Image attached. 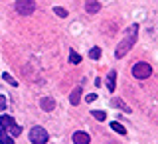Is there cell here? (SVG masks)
<instances>
[{
  "label": "cell",
  "mask_w": 158,
  "mask_h": 144,
  "mask_svg": "<svg viewBox=\"0 0 158 144\" xmlns=\"http://www.w3.org/2000/svg\"><path fill=\"white\" fill-rule=\"evenodd\" d=\"M136 36H138V24H132L131 28L127 30V36L121 39V43L117 46L115 49V57H125L128 51L132 49V46H135V42H136Z\"/></svg>",
  "instance_id": "6da1fadb"
},
{
  "label": "cell",
  "mask_w": 158,
  "mask_h": 144,
  "mask_svg": "<svg viewBox=\"0 0 158 144\" xmlns=\"http://www.w3.org/2000/svg\"><path fill=\"white\" fill-rule=\"evenodd\" d=\"M48 138H49V134L44 126H34L30 130V142L32 144H46Z\"/></svg>",
  "instance_id": "7a4b0ae2"
},
{
  "label": "cell",
  "mask_w": 158,
  "mask_h": 144,
  "mask_svg": "<svg viewBox=\"0 0 158 144\" xmlns=\"http://www.w3.org/2000/svg\"><path fill=\"white\" fill-rule=\"evenodd\" d=\"M34 10H36L34 0H16V12L20 16H32Z\"/></svg>",
  "instance_id": "3957f363"
},
{
  "label": "cell",
  "mask_w": 158,
  "mask_h": 144,
  "mask_svg": "<svg viewBox=\"0 0 158 144\" xmlns=\"http://www.w3.org/2000/svg\"><path fill=\"white\" fill-rule=\"evenodd\" d=\"M132 75L136 79H148L152 75V67L148 65V63H144V61H138V63L132 65Z\"/></svg>",
  "instance_id": "277c9868"
},
{
  "label": "cell",
  "mask_w": 158,
  "mask_h": 144,
  "mask_svg": "<svg viewBox=\"0 0 158 144\" xmlns=\"http://www.w3.org/2000/svg\"><path fill=\"white\" fill-rule=\"evenodd\" d=\"M73 142H75V144H89V142H91V136H89L87 132H81V130H79V132L73 134Z\"/></svg>",
  "instance_id": "5b68a950"
},
{
  "label": "cell",
  "mask_w": 158,
  "mask_h": 144,
  "mask_svg": "<svg viewBox=\"0 0 158 144\" xmlns=\"http://www.w3.org/2000/svg\"><path fill=\"white\" fill-rule=\"evenodd\" d=\"M115 81H117V71H113V69H111L109 75H107V89L111 93H115V89H117V83Z\"/></svg>",
  "instance_id": "8992f818"
},
{
  "label": "cell",
  "mask_w": 158,
  "mask_h": 144,
  "mask_svg": "<svg viewBox=\"0 0 158 144\" xmlns=\"http://www.w3.org/2000/svg\"><path fill=\"white\" fill-rule=\"evenodd\" d=\"M12 126H16V121H14L12 117H8V115H2L0 117V128H12Z\"/></svg>",
  "instance_id": "52a82bcc"
},
{
  "label": "cell",
  "mask_w": 158,
  "mask_h": 144,
  "mask_svg": "<svg viewBox=\"0 0 158 144\" xmlns=\"http://www.w3.org/2000/svg\"><path fill=\"white\" fill-rule=\"evenodd\" d=\"M85 10L89 14H97L99 10H101V2H97V0H87V2H85Z\"/></svg>",
  "instance_id": "ba28073f"
},
{
  "label": "cell",
  "mask_w": 158,
  "mask_h": 144,
  "mask_svg": "<svg viewBox=\"0 0 158 144\" xmlns=\"http://www.w3.org/2000/svg\"><path fill=\"white\" fill-rule=\"evenodd\" d=\"M40 107H42L44 111L49 113V111H53V107H56V101H53L52 97H44L42 101H40Z\"/></svg>",
  "instance_id": "9c48e42d"
},
{
  "label": "cell",
  "mask_w": 158,
  "mask_h": 144,
  "mask_svg": "<svg viewBox=\"0 0 158 144\" xmlns=\"http://www.w3.org/2000/svg\"><path fill=\"white\" fill-rule=\"evenodd\" d=\"M79 101H81V85L73 89L71 97H69V103H71V105H79Z\"/></svg>",
  "instance_id": "30bf717a"
},
{
  "label": "cell",
  "mask_w": 158,
  "mask_h": 144,
  "mask_svg": "<svg viewBox=\"0 0 158 144\" xmlns=\"http://www.w3.org/2000/svg\"><path fill=\"white\" fill-rule=\"evenodd\" d=\"M0 144H14V138L6 132V128H0Z\"/></svg>",
  "instance_id": "8fae6325"
},
{
  "label": "cell",
  "mask_w": 158,
  "mask_h": 144,
  "mask_svg": "<svg viewBox=\"0 0 158 144\" xmlns=\"http://www.w3.org/2000/svg\"><path fill=\"white\" fill-rule=\"evenodd\" d=\"M113 107H118V109H123V111H125V113H131V107H127L125 103H123L121 99H117V97L113 99Z\"/></svg>",
  "instance_id": "7c38bea8"
},
{
  "label": "cell",
  "mask_w": 158,
  "mask_h": 144,
  "mask_svg": "<svg viewBox=\"0 0 158 144\" xmlns=\"http://www.w3.org/2000/svg\"><path fill=\"white\" fill-rule=\"evenodd\" d=\"M111 128L115 132H118V134H127V128L121 125V122H111Z\"/></svg>",
  "instance_id": "4fadbf2b"
},
{
  "label": "cell",
  "mask_w": 158,
  "mask_h": 144,
  "mask_svg": "<svg viewBox=\"0 0 158 144\" xmlns=\"http://www.w3.org/2000/svg\"><path fill=\"white\" fill-rule=\"evenodd\" d=\"M69 61H71V63H81V56H79L75 49H71V51H69Z\"/></svg>",
  "instance_id": "5bb4252c"
},
{
  "label": "cell",
  "mask_w": 158,
  "mask_h": 144,
  "mask_svg": "<svg viewBox=\"0 0 158 144\" xmlns=\"http://www.w3.org/2000/svg\"><path fill=\"white\" fill-rule=\"evenodd\" d=\"M2 79L8 83V85H12V87H16V85H18V81H16V79H14L12 75H10V73H2Z\"/></svg>",
  "instance_id": "9a60e30c"
},
{
  "label": "cell",
  "mask_w": 158,
  "mask_h": 144,
  "mask_svg": "<svg viewBox=\"0 0 158 144\" xmlns=\"http://www.w3.org/2000/svg\"><path fill=\"white\" fill-rule=\"evenodd\" d=\"M89 57H91V59H99V57H101V49H99V47H91Z\"/></svg>",
  "instance_id": "2e32d148"
},
{
  "label": "cell",
  "mask_w": 158,
  "mask_h": 144,
  "mask_svg": "<svg viewBox=\"0 0 158 144\" xmlns=\"http://www.w3.org/2000/svg\"><path fill=\"white\" fill-rule=\"evenodd\" d=\"M91 115L95 117L97 121H101V122H103V121H105V118H107V115H105V111H93Z\"/></svg>",
  "instance_id": "e0dca14e"
},
{
  "label": "cell",
  "mask_w": 158,
  "mask_h": 144,
  "mask_svg": "<svg viewBox=\"0 0 158 144\" xmlns=\"http://www.w3.org/2000/svg\"><path fill=\"white\" fill-rule=\"evenodd\" d=\"M53 12H56L59 18H65V16H67V10H65V8H59V6H57V8H53Z\"/></svg>",
  "instance_id": "ac0fdd59"
},
{
  "label": "cell",
  "mask_w": 158,
  "mask_h": 144,
  "mask_svg": "<svg viewBox=\"0 0 158 144\" xmlns=\"http://www.w3.org/2000/svg\"><path fill=\"white\" fill-rule=\"evenodd\" d=\"M10 132H12V136H20V134H22V128H20V126L16 125V126H12V128H10Z\"/></svg>",
  "instance_id": "d6986e66"
},
{
  "label": "cell",
  "mask_w": 158,
  "mask_h": 144,
  "mask_svg": "<svg viewBox=\"0 0 158 144\" xmlns=\"http://www.w3.org/2000/svg\"><path fill=\"white\" fill-rule=\"evenodd\" d=\"M4 109H6V97H4V95H0V113H2Z\"/></svg>",
  "instance_id": "ffe728a7"
},
{
  "label": "cell",
  "mask_w": 158,
  "mask_h": 144,
  "mask_svg": "<svg viewBox=\"0 0 158 144\" xmlns=\"http://www.w3.org/2000/svg\"><path fill=\"white\" fill-rule=\"evenodd\" d=\"M95 99H97V95H95V93H91V95H87V97H85V101H87V103H93Z\"/></svg>",
  "instance_id": "44dd1931"
}]
</instances>
